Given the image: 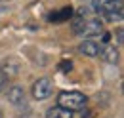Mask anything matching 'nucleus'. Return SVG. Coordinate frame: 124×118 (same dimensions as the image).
I'll use <instances>...</instances> for the list:
<instances>
[{
  "mask_svg": "<svg viewBox=\"0 0 124 118\" xmlns=\"http://www.w3.org/2000/svg\"><path fill=\"white\" fill-rule=\"evenodd\" d=\"M46 118H73V112L65 111L61 107H52L46 112Z\"/></svg>",
  "mask_w": 124,
  "mask_h": 118,
  "instance_id": "obj_9",
  "label": "nucleus"
},
{
  "mask_svg": "<svg viewBox=\"0 0 124 118\" xmlns=\"http://www.w3.org/2000/svg\"><path fill=\"white\" fill-rule=\"evenodd\" d=\"M6 95H8V101L14 107H27V93H25L23 86H12Z\"/></svg>",
  "mask_w": 124,
  "mask_h": 118,
  "instance_id": "obj_5",
  "label": "nucleus"
},
{
  "mask_svg": "<svg viewBox=\"0 0 124 118\" xmlns=\"http://www.w3.org/2000/svg\"><path fill=\"white\" fill-rule=\"evenodd\" d=\"M88 2V10H92L95 14H99L101 12V6H103V2L105 0H86Z\"/></svg>",
  "mask_w": 124,
  "mask_h": 118,
  "instance_id": "obj_11",
  "label": "nucleus"
},
{
  "mask_svg": "<svg viewBox=\"0 0 124 118\" xmlns=\"http://www.w3.org/2000/svg\"><path fill=\"white\" fill-rule=\"evenodd\" d=\"M4 88H6V76H4V74H0V93L4 91Z\"/></svg>",
  "mask_w": 124,
  "mask_h": 118,
  "instance_id": "obj_13",
  "label": "nucleus"
},
{
  "mask_svg": "<svg viewBox=\"0 0 124 118\" xmlns=\"http://www.w3.org/2000/svg\"><path fill=\"white\" fill-rule=\"evenodd\" d=\"M109 38H111L109 32H103V34H101V40H103V42H109Z\"/></svg>",
  "mask_w": 124,
  "mask_h": 118,
  "instance_id": "obj_14",
  "label": "nucleus"
},
{
  "mask_svg": "<svg viewBox=\"0 0 124 118\" xmlns=\"http://www.w3.org/2000/svg\"><path fill=\"white\" fill-rule=\"evenodd\" d=\"M99 57L103 59L105 63H109V65H115L118 61V52H116L115 46L103 44V46H99Z\"/></svg>",
  "mask_w": 124,
  "mask_h": 118,
  "instance_id": "obj_6",
  "label": "nucleus"
},
{
  "mask_svg": "<svg viewBox=\"0 0 124 118\" xmlns=\"http://www.w3.org/2000/svg\"><path fill=\"white\" fill-rule=\"evenodd\" d=\"M17 71H19V67H17V63H8V61H4V65L0 67V74H4L6 78H12V76H16Z\"/></svg>",
  "mask_w": 124,
  "mask_h": 118,
  "instance_id": "obj_10",
  "label": "nucleus"
},
{
  "mask_svg": "<svg viewBox=\"0 0 124 118\" xmlns=\"http://www.w3.org/2000/svg\"><path fill=\"white\" fill-rule=\"evenodd\" d=\"M88 97L80 91H63L57 97V107H61L69 112H75V111H82L86 107Z\"/></svg>",
  "mask_w": 124,
  "mask_h": 118,
  "instance_id": "obj_2",
  "label": "nucleus"
},
{
  "mask_svg": "<svg viewBox=\"0 0 124 118\" xmlns=\"http://www.w3.org/2000/svg\"><path fill=\"white\" fill-rule=\"evenodd\" d=\"M107 21H122L124 17V2L122 0H105L101 6V12Z\"/></svg>",
  "mask_w": 124,
  "mask_h": 118,
  "instance_id": "obj_3",
  "label": "nucleus"
},
{
  "mask_svg": "<svg viewBox=\"0 0 124 118\" xmlns=\"http://www.w3.org/2000/svg\"><path fill=\"white\" fill-rule=\"evenodd\" d=\"M73 8L71 6H67V8H63L59 12H52V14L48 15V19L52 21V23H65V21H69V19H73Z\"/></svg>",
  "mask_w": 124,
  "mask_h": 118,
  "instance_id": "obj_7",
  "label": "nucleus"
},
{
  "mask_svg": "<svg viewBox=\"0 0 124 118\" xmlns=\"http://www.w3.org/2000/svg\"><path fill=\"white\" fill-rule=\"evenodd\" d=\"M54 93V82L50 78H38L34 84H32V97L38 99V101H44L50 95Z\"/></svg>",
  "mask_w": 124,
  "mask_h": 118,
  "instance_id": "obj_4",
  "label": "nucleus"
},
{
  "mask_svg": "<svg viewBox=\"0 0 124 118\" xmlns=\"http://www.w3.org/2000/svg\"><path fill=\"white\" fill-rule=\"evenodd\" d=\"M73 30L78 36H86V38H92V36H99L103 34V23L95 17H80V15H75L73 21Z\"/></svg>",
  "mask_w": 124,
  "mask_h": 118,
  "instance_id": "obj_1",
  "label": "nucleus"
},
{
  "mask_svg": "<svg viewBox=\"0 0 124 118\" xmlns=\"http://www.w3.org/2000/svg\"><path fill=\"white\" fill-rule=\"evenodd\" d=\"M0 118H4V116H2V112H0Z\"/></svg>",
  "mask_w": 124,
  "mask_h": 118,
  "instance_id": "obj_15",
  "label": "nucleus"
},
{
  "mask_svg": "<svg viewBox=\"0 0 124 118\" xmlns=\"http://www.w3.org/2000/svg\"><path fill=\"white\" fill-rule=\"evenodd\" d=\"M78 50H80V53H84L88 57H97L99 55V44H95L93 40H84L78 46Z\"/></svg>",
  "mask_w": 124,
  "mask_h": 118,
  "instance_id": "obj_8",
  "label": "nucleus"
},
{
  "mask_svg": "<svg viewBox=\"0 0 124 118\" xmlns=\"http://www.w3.org/2000/svg\"><path fill=\"white\" fill-rule=\"evenodd\" d=\"M59 69H61L63 73H67V71H71V69H73V63H71V61H61Z\"/></svg>",
  "mask_w": 124,
  "mask_h": 118,
  "instance_id": "obj_12",
  "label": "nucleus"
},
{
  "mask_svg": "<svg viewBox=\"0 0 124 118\" xmlns=\"http://www.w3.org/2000/svg\"><path fill=\"white\" fill-rule=\"evenodd\" d=\"M23 118H31V116H23Z\"/></svg>",
  "mask_w": 124,
  "mask_h": 118,
  "instance_id": "obj_16",
  "label": "nucleus"
}]
</instances>
